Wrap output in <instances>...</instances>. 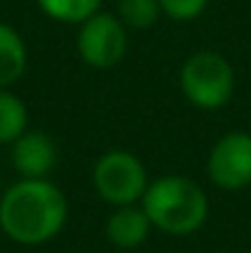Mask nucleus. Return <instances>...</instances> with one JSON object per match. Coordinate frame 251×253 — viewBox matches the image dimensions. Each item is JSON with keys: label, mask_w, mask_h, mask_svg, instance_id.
Returning <instances> with one entry per match:
<instances>
[{"label": "nucleus", "mask_w": 251, "mask_h": 253, "mask_svg": "<svg viewBox=\"0 0 251 253\" xmlns=\"http://www.w3.org/2000/svg\"><path fill=\"white\" fill-rule=\"evenodd\" d=\"M207 177L224 192H239L251 184V133H224L209 150Z\"/></svg>", "instance_id": "6"}, {"label": "nucleus", "mask_w": 251, "mask_h": 253, "mask_svg": "<svg viewBox=\"0 0 251 253\" xmlns=\"http://www.w3.org/2000/svg\"><path fill=\"white\" fill-rule=\"evenodd\" d=\"M163 15L160 0H118V20L128 30H148Z\"/></svg>", "instance_id": "12"}, {"label": "nucleus", "mask_w": 251, "mask_h": 253, "mask_svg": "<svg viewBox=\"0 0 251 253\" xmlns=\"http://www.w3.org/2000/svg\"><path fill=\"white\" fill-rule=\"evenodd\" d=\"M234 84L232 62L214 49L192 52L180 67V88L185 98L204 111L227 106L234 93Z\"/></svg>", "instance_id": "3"}, {"label": "nucleus", "mask_w": 251, "mask_h": 253, "mask_svg": "<svg viewBox=\"0 0 251 253\" xmlns=\"http://www.w3.org/2000/svg\"><path fill=\"white\" fill-rule=\"evenodd\" d=\"M67 216V197L47 177H22L0 194V229L15 244L40 246L52 241L64 229Z\"/></svg>", "instance_id": "1"}, {"label": "nucleus", "mask_w": 251, "mask_h": 253, "mask_svg": "<svg viewBox=\"0 0 251 253\" xmlns=\"http://www.w3.org/2000/svg\"><path fill=\"white\" fill-rule=\"evenodd\" d=\"M12 168L25 179H42L57 165V145L45 130H25L10 153Z\"/></svg>", "instance_id": "7"}, {"label": "nucleus", "mask_w": 251, "mask_h": 253, "mask_svg": "<svg viewBox=\"0 0 251 253\" xmlns=\"http://www.w3.org/2000/svg\"><path fill=\"white\" fill-rule=\"evenodd\" d=\"M27 69V47L20 32L0 22V88H10Z\"/></svg>", "instance_id": "9"}, {"label": "nucleus", "mask_w": 251, "mask_h": 253, "mask_svg": "<svg viewBox=\"0 0 251 253\" xmlns=\"http://www.w3.org/2000/svg\"><path fill=\"white\" fill-rule=\"evenodd\" d=\"M141 207L148 214L153 229L167 236H192L209 216L207 192L195 179L182 174L153 179L141 199Z\"/></svg>", "instance_id": "2"}, {"label": "nucleus", "mask_w": 251, "mask_h": 253, "mask_svg": "<svg viewBox=\"0 0 251 253\" xmlns=\"http://www.w3.org/2000/svg\"><path fill=\"white\" fill-rule=\"evenodd\" d=\"M27 130V106L20 96L0 88V145H12Z\"/></svg>", "instance_id": "10"}, {"label": "nucleus", "mask_w": 251, "mask_h": 253, "mask_svg": "<svg viewBox=\"0 0 251 253\" xmlns=\"http://www.w3.org/2000/svg\"><path fill=\"white\" fill-rule=\"evenodd\" d=\"M0 194H2V189H0Z\"/></svg>", "instance_id": "14"}, {"label": "nucleus", "mask_w": 251, "mask_h": 253, "mask_svg": "<svg viewBox=\"0 0 251 253\" xmlns=\"http://www.w3.org/2000/svg\"><path fill=\"white\" fill-rule=\"evenodd\" d=\"M40 10L64 25H82L101 10V0H37Z\"/></svg>", "instance_id": "11"}, {"label": "nucleus", "mask_w": 251, "mask_h": 253, "mask_svg": "<svg viewBox=\"0 0 251 253\" xmlns=\"http://www.w3.org/2000/svg\"><path fill=\"white\" fill-rule=\"evenodd\" d=\"M207 5H209V0H160L163 15L172 17V20H180V22L200 17L207 10Z\"/></svg>", "instance_id": "13"}, {"label": "nucleus", "mask_w": 251, "mask_h": 253, "mask_svg": "<svg viewBox=\"0 0 251 253\" xmlns=\"http://www.w3.org/2000/svg\"><path fill=\"white\" fill-rule=\"evenodd\" d=\"M151 219L143 211V207L136 204H126V207H113V211L106 219L103 234L108 239V244H113L116 249L131 251L138 249L141 244H146V239L151 236Z\"/></svg>", "instance_id": "8"}, {"label": "nucleus", "mask_w": 251, "mask_h": 253, "mask_svg": "<svg viewBox=\"0 0 251 253\" xmlns=\"http://www.w3.org/2000/svg\"><path fill=\"white\" fill-rule=\"evenodd\" d=\"M128 49V27L113 12H94L79 25L77 52L84 64L94 69L116 67Z\"/></svg>", "instance_id": "5"}, {"label": "nucleus", "mask_w": 251, "mask_h": 253, "mask_svg": "<svg viewBox=\"0 0 251 253\" xmlns=\"http://www.w3.org/2000/svg\"><path fill=\"white\" fill-rule=\"evenodd\" d=\"M91 182L96 194L111 207L138 204L148 189V172L146 165L128 150H106L91 172Z\"/></svg>", "instance_id": "4"}]
</instances>
